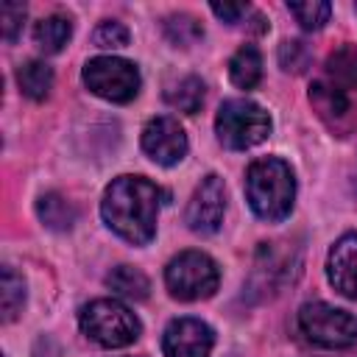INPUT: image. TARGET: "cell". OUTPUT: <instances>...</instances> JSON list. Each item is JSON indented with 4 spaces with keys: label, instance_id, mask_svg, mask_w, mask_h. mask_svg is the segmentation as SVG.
<instances>
[{
    "label": "cell",
    "instance_id": "6da1fadb",
    "mask_svg": "<svg viewBox=\"0 0 357 357\" xmlns=\"http://www.w3.org/2000/svg\"><path fill=\"white\" fill-rule=\"evenodd\" d=\"M165 192L145 176H117L100 198L103 223L131 245H148L156 234V218Z\"/></svg>",
    "mask_w": 357,
    "mask_h": 357
},
{
    "label": "cell",
    "instance_id": "7a4b0ae2",
    "mask_svg": "<svg viewBox=\"0 0 357 357\" xmlns=\"http://www.w3.org/2000/svg\"><path fill=\"white\" fill-rule=\"evenodd\" d=\"M310 100L332 128L349 126L351 109L357 103V47L354 45H343L326 59L324 73L310 86Z\"/></svg>",
    "mask_w": 357,
    "mask_h": 357
},
{
    "label": "cell",
    "instance_id": "3957f363",
    "mask_svg": "<svg viewBox=\"0 0 357 357\" xmlns=\"http://www.w3.org/2000/svg\"><path fill=\"white\" fill-rule=\"evenodd\" d=\"M245 198L257 218L284 220L296 201V176L279 156L254 159L245 170Z\"/></svg>",
    "mask_w": 357,
    "mask_h": 357
},
{
    "label": "cell",
    "instance_id": "277c9868",
    "mask_svg": "<svg viewBox=\"0 0 357 357\" xmlns=\"http://www.w3.org/2000/svg\"><path fill=\"white\" fill-rule=\"evenodd\" d=\"M78 326L92 343L103 349H123L142 332L139 318L117 298H95L84 304L78 312Z\"/></svg>",
    "mask_w": 357,
    "mask_h": 357
},
{
    "label": "cell",
    "instance_id": "5b68a950",
    "mask_svg": "<svg viewBox=\"0 0 357 357\" xmlns=\"http://www.w3.org/2000/svg\"><path fill=\"white\" fill-rule=\"evenodd\" d=\"M215 134L223 148L248 151L271 134V117L259 103L248 98H231L215 114Z\"/></svg>",
    "mask_w": 357,
    "mask_h": 357
},
{
    "label": "cell",
    "instance_id": "8992f818",
    "mask_svg": "<svg viewBox=\"0 0 357 357\" xmlns=\"http://www.w3.org/2000/svg\"><path fill=\"white\" fill-rule=\"evenodd\" d=\"M165 284L178 301L209 298L220 284L218 262L204 251H181L165 268Z\"/></svg>",
    "mask_w": 357,
    "mask_h": 357
},
{
    "label": "cell",
    "instance_id": "52a82bcc",
    "mask_svg": "<svg viewBox=\"0 0 357 357\" xmlns=\"http://www.w3.org/2000/svg\"><path fill=\"white\" fill-rule=\"evenodd\" d=\"M298 329L310 343L324 349H346L357 343V315L326 301L304 304L298 310Z\"/></svg>",
    "mask_w": 357,
    "mask_h": 357
},
{
    "label": "cell",
    "instance_id": "ba28073f",
    "mask_svg": "<svg viewBox=\"0 0 357 357\" xmlns=\"http://www.w3.org/2000/svg\"><path fill=\"white\" fill-rule=\"evenodd\" d=\"M86 89L109 103H128L139 92V70L134 61L120 56H95L84 64L81 73Z\"/></svg>",
    "mask_w": 357,
    "mask_h": 357
},
{
    "label": "cell",
    "instance_id": "9c48e42d",
    "mask_svg": "<svg viewBox=\"0 0 357 357\" xmlns=\"http://www.w3.org/2000/svg\"><path fill=\"white\" fill-rule=\"evenodd\" d=\"M223 212H226V187H223V178L215 176V173H209L195 187V192H192V198L187 204V212H184V223L195 234H212V231L220 229Z\"/></svg>",
    "mask_w": 357,
    "mask_h": 357
},
{
    "label": "cell",
    "instance_id": "30bf717a",
    "mask_svg": "<svg viewBox=\"0 0 357 357\" xmlns=\"http://www.w3.org/2000/svg\"><path fill=\"white\" fill-rule=\"evenodd\" d=\"M187 134L178 126L176 117L170 114H159L151 117L142 128V151L148 153V159H153L162 167H173L187 156Z\"/></svg>",
    "mask_w": 357,
    "mask_h": 357
},
{
    "label": "cell",
    "instance_id": "8fae6325",
    "mask_svg": "<svg viewBox=\"0 0 357 357\" xmlns=\"http://www.w3.org/2000/svg\"><path fill=\"white\" fill-rule=\"evenodd\" d=\"M215 346V329L201 318H173L162 332L165 357H209Z\"/></svg>",
    "mask_w": 357,
    "mask_h": 357
},
{
    "label": "cell",
    "instance_id": "7c38bea8",
    "mask_svg": "<svg viewBox=\"0 0 357 357\" xmlns=\"http://www.w3.org/2000/svg\"><path fill=\"white\" fill-rule=\"evenodd\" d=\"M326 279L329 284L354 298L357 296V231H349L343 234L332 248H329V257H326Z\"/></svg>",
    "mask_w": 357,
    "mask_h": 357
},
{
    "label": "cell",
    "instance_id": "4fadbf2b",
    "mask_svg": "<svg viewBox=\"0 0 357 357\" xmlns=\"http://www.w3.org/2000/svg\"><path fill=\"white\" fill-rule=\"evenodd\" d=\"M229 78L237 89H254L262 81V56L254 45L237 47V53L229 59Z\"/></svg>",
    "mask_w": 357,
    "mask_h": 357
},
{
    "label": "cell",
    "instance_id": "5bb4252c",
    "mask_svg": "<svg viewBox=\"0 0 357 357\" xmlns=\"http://www.w3.org/2000/svg\"><path fill=\"white\" fill-rule=\"evenodd\" d=\"M73 36V22L64 14H50L33 25V42L42 53H59Z\"/></svg>",
    "mask_w": 357,
    "mask_h": 357
},
{
    "label": "cell",
    "instance_id": "9a60e30c",
    "mask_svg": "<svg viewBox=\"0 0 357 357\" xmlns=\"http://www.w3.org/2000/svg\"><path fill=\"white\" fill-rule=\"evenodd\" d=\"M17 84H20V92L31 100H45L53 89V70L50 64L39 61V59H31L25 64H20L17 70Z\"/></svg>",
    "mask_w": 357,
    "mask_h": 357
},
{
    "label": "cell",
    "instance_id": "2e32d148",
    "mask_svg": "<svg viewBox=\"0 0 357 357\" xmlns=\"http://www.w3.org/2000/svg\"><path fill=\"white\" fill-rule=\"evenodd\" d=\"M106 284H109L112 293H117L123 298H134V301L148 298V290H151L148 276L139 268H134V265H117V268H112V273L106 276Z\"/></svg>",
    "mask_w": 357,
    "mask_h": 357
},
{
    "label": "cell",
    "instance_id": "e0dca14e",
    "mask_svg": "<svg viewBox=\"0 0 357 357\" xmlns=\"http://www.w3.org/2000/svg\"><path fill=\"white\" fill-rule=\"evenodd\" d=\"M36 215H39V220H42L47 229H53V231H67V229H73V223H75V206H73L64 195H59V192L42 195V198L36 201Z\"/></svg>",
    "mask_w": 357,
    "mask_h": 357
},
{
    "label": "cell",
    "instance_id": "ac0fdd59",
    "mask_svg": "<svg viewBox=\"0 0 357 357\" xmlns=\"http://www.w3.org/2000/svg\"><path fill=\"white\" fill-rule=\"evenodd\" d=\"M165 98H167V103L173 109L184 112V114H195L201 109V103H204V81L195 78V75H187L178 84H173L165 92Z\"/></svg>",
    "mask_w": 357,
    "mask_h": 357
},
{
    "label": "cell",
    "instance_id": "d6986e66",
    "mask_svg": "<svg viewBox=\"0 0 357 357\" xmlns=\"http://www.w3.org/2000/svg\"><path fill=\"white\" fill-rule=\"evenodd\" d=\"M0 296H3V321L11 324L22 307H25V282L22 276L11 268V265H3V279H0Z\"/></svg>",
    "mask_w": 357,
    "mask_h": 357
},
{
    "label": "cell",
    "instance_id": "ffe728a7",
    "mask_svg": "<svg viewBox=\"0 0 357 357\" xmlns=\"http://www.w3.org/2000/svg\"><path fill=\"white\" fill-rule=\"evenodd\" d=\"M162 31H165L167 42L176 45V47H190V45H195L204 36L201 22L195 17H190V14H173V17H167L162 22Z\"/></svg>",
    "mask_w": 357,
    "mask_h": 357
},
{
    "label": "cell",
    "instance_id": "44dd1931",
    "mask_svg": "<svg viewBox=\"0 0 357 357\" xmlns=\"http://www.w3.org/2000/svg\"><path fill=\"white\" fill-rule=\"evenodd\" d=\"M287 11L296 17V22L304 31H318L329 22L332 6L326 0H307V3H287Z\"/></svg>",
    "mask_w": 357,
    "mask_h": 357
},
{
    "label": "cell",
    "instance_id": "7402d4cb",
    "mask_svg": "<svg viewBox=\"0 0 357 357\" xmlns=\"http://www.w3.org/2000/svg\"><path fill=\"white\" fill-rule=\"evenodd\" d=\"M92 42L103 50H117V47H126L128 45V28L117 20H103L95 33H92Z\"/></svg>",
    "mask_w": 357,
    "mask_h": 357
},
{
    "label": "cell",
    "instance_id": "603a6c76",
    "mask_svg": "<svg viewBox=\"0 0 357 357\" xmlns=\"http://www.w3.org/2000/svg\"><path fill=\"white\" fill-rule=\"evenodd\" d=\"M307 61H310V50H307L304 42H298V39H284L282 42V47H279V64H282V70L301 73L307 67Z\"/></svg>",
    "mask_w": 357,
    "mask_h": 357
},
{
    "label": "cell",
    "instance_id": "cb8c5ba5",
    "mask_svg": "<svg viewBox=\"0 0 357 357\" xmlns=\"http://www.w3.org/2000/svg\"><path fill=\"white\" fill-rule=\"evenodd\" d=\"M0 25H3V39L6 42H17L22 25H25V6L22 3H3Z\"/></svg>",
    "mask_w": 357,
    "mask_h": 357
},
{
    "label": "cell",
    "instance_id": "d4e9b609",
    "mask_svg": "<svg viewBox=\"0 0 357 357\" xmlns=\"http://www.w3.org/2000/svg\"><path fill=\"white\" fill-rule=\"evenodd\" d=\"M209 8H212V14H215L218 20L229 22V25H237V22L248 14V6H245V3H212Z\"/></svg>",
    "mask_w": 357,
    "mask_h": 357
}]
</instances>
